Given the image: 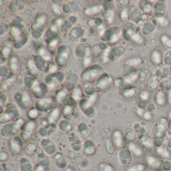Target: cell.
<instances>
[{
	"label": "cell",
	"instance_id": "277c9868",
	"mask_svg": "<svg viewBox=\"0 0 171 171\" xmlns=\"http://www.w3.org/2000/svg\"><path fill=\"white\" fill-rule=\"evenodd\" d=\"M122 17L123 18H126V17H127V13L125 11L122 13Z\"/></svg>",
	"mask_w": 171,
	"mask_h": 171
},
{
	"label": "cell",
	"instance_id": "6da1fadb",
	"mask_svg": "<svg viewBox=\"0 0 171 171\" xmlns=\"http://www.w3.org/2000/svg\"><path fill=\"white\" fill-rule=\"evenodd\" d=\"M159 54H155V53L154 55V58H155V62H157V63H159L160 62V56H159Z\"/></svg>",
	"mask_w": 171,
	"mask_h": 171
},
{
	"label": "cell",
	"instance_id": "3957f363",
	"mask_svg": "<svg viewBox=\"0 0 171 171\" xmlns=\"http://www.w3.org/2000/svg\"><path fill=\"white\" fill-rule=\"evenodd\" d=\"M57 41H53L51 43L50 46L52 47H55L57 45Z\"/></svg>",
	"mask_w": 171,
	"mask_h": 171
},
{
	"label": "cell",
	"instance_id": "7a4b0ae2",
	"mask_svg": "<svg viewBox=\"0 0 171 171\" xmlns=\"http://www.w3.org/2000/svg\"><path fill=\"white\" fill-rule=\"evenodd\" d=\"M134 39L136 41H137V42H141V38L140 36L139 35H135L134 36Z\"/></svg>",
	"mask_w": 171,
	"mask_h": 171
},
{
	"label": "cell",
	"instance_id": "5b68a950",
	"mask_svg": "<svg viewBox=\"0 0 171 171\" xmlns=\"http://www.w3.org/2000/svg\"><path fill=\"white\" fill-rule=\"evenodd\" d=\"M159 22H160V23H161V24H164V22H165V20L164 18H162L159 19Z\"/></svg>",
	"mask_w": 171,
	"mask_h": 171
},
{
	"label": "cell",
	"instance_id": "8992f818",
	"mask_svg": "<svg viewBox=\"0 0 171 171\" xmlns=\"http://www.w3.org/2000/svg\"><path fill=\"white\" fill-rule=\"evenodd\" d=\"M40 54H41V55H44L45 54V50L43 49H42L40 50Z\"/></svg>",
	"mask_w": 171,
	"mask_h": 171
},
{
	"label": "cell",
	"instance_id": "9c48e42d",
	"mask_svg": "<svg viewBox=\"0 0 171 171\" xmlns=\"http://www.w3.org/2000/svg\"><path fill=\"white\" fill-rule=\"evenodd\" d=\"M90 61H91V60H89L88 59H86L85 60L84 62H85V63L86 64H88L89 63Z\"/></svg>",
	"mask_w": 171,
	"mask_h": 171
},
{
	"label": "cell",
	"instance_id": "52a82bcc",
	"mask_svg": "<svg viewBox=\"0 0 171 171\" xmlns=\"http://www.w3.org/2000/svg\"><path fill=\"white\" fill-rule=\"evenodd\" d=\"M54 10H55V11L56 12V13H60L59 9L57 7V6H55Z\"/></svg>",
	"mask_w": 171,
	"mask_h": 171
},
{
	"label": "cell",
	"instance_id": "30bf717a",
	"mask_svg": "<svg viewBox=\"0 0 171 171\" xmlns=\"http://www.w3.org/2000/svg\"><path fill=\"white\" fill-rule=\"evenodd\" d=\"M58 22H59L58 23L59 25H60L61 24V23H62V21H61V20H58Z\"/></svg>",
	"mask_w": 171,
	"mask_h": 171
},
{
	"label": "cell",
	"instance_id": "ba28073f",
	"mask_svg": "<svg viewBox=\"0 0 171 171\" xmlns=\"http://www.w3.org/2000/svg\"><path fill=\"white\" fill-rule=\"evenodd\" d=\"M52 72H54V71H55V70L57 69V68L55 66H52Z\"/></svg>",
	"mask_w": 171,
	"mask_h": 171
}]
</instances>
